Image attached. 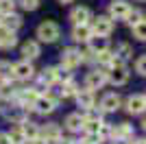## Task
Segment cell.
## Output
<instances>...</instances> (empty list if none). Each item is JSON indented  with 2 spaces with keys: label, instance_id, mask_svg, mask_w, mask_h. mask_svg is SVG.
Masks as SVG:
<instances>
[{
  "label": "cell",
  "instance_id": "obj_11",
  "mask_svg": "<svg viewBox=\"0 0 146 144\" xmlns=\"http://www.w3.org/2000/svg\"><path fill=\"white\" fill-rule=\"evenodd\" d=\"M15 44H18L15 31L7 29L5 24H0V48H13Z\"/></svg>",
  "mask_w": 146,
  "mask_h": 144
},
{
  "label": "cell",
  "instance_id": "obj_24",
  "mask_svg": "<svg viewBox=\"0 0 146 144\" xmlns=\"http://www.w3.org/2000/svg\"><path fill=\"white\" fill-rule=\"evenodd\" d=\"M13 79V66L9 61H0V81H11Z\"/></svg>",
  "mask_w": 146,
  "mask_h": 144
},
{
  "label": "cell",
  "instance_id": "obj_20",
  "mask_svg": "<svg viewBox=\"0 0 146 144\" xmlns=\"http://www.w3.org/2000/svg\"><path fill=\"white\" fill-rule=\"evenodd\" d=\"M98 63L100 66H107V68H111V66H116L118 63V59H116V55L111 53V50H103V53H98Z\"/></svg>",
  "mask_w": 146,
  "mask_h": 144
},
{
  "label": "cell",
  "instance_id": "obj_6",
  "mask_svg": "<svg viewBox=\"0 0 146 144\" xmlns=\"http://www.w3.org/2000/svg\"><path fill=\"white\" fill-rule=\"evenodd\" d=\"M35 74V68L31 61H20V63H13V79H20V81H29L31 77Z\"/></svg>",
  "mask_w": 146,
  "mask_h": 144
},
{
  "label": "cell",
  "instance_id": "obj_42",
  "mask_svg": "<svg viewBox=\"0 0 146 144\" xmlns=\"http://www.w3.org/2000/svg\"><path fill=\"white\" fill-rule=\"evenodd\" d=\"M70 144H87V142H85V140H83V142L79 140V142H70Z\"/></svg>",
  "mask_w": 146,
  "mask_h": 144
},
{
  "label": "cell",
  "instance_id": "obj_40",
  "mask_svg": "<svg viewBox=\"0 0 146 144\" xmlns=\"http://www.w3.org/2000/svg\"><path fill=\"white\" fill-rule=\"evenodd\" d=\"M57 142H59V144H70V140H61V138H59Z\"/></svg>",
  "mask_w": 146,
  "mask_h": 144
},
{
  "label": "cell",
  "instance_id": "obj_7",
  "mask_svg": "<svg viewBox=\"0 0 146 144\" xmlns=\"http://www.w3.org/2000/svg\"><path fill=\"white\" fill-rule=\"evenodd\" d=\"M105 83H107V72H103V70H92L85 77V87L92 90V92L98 90V87H103Z\"/></svg>",
  "mask_w": 146,
  "mask_h": 144
},
{
  "label": "cell",
  "instance_id": "obj_4",
  "mask_svg": "<svg viewBox=\"0 0 146 144\" xmlns=\"http://www.w3.org/2000/svg\"><path fill=\"white\" fill-rule=\"evenodd\" d=\"M131 7H129L127 0H113L109 5V18L111 20H127Z\"/></svg>",
  "mask_w": 146,
  "mask_h": 144
},
{
  "label": "cell",
  "instance_id": "obj_21",
  "mask_svg": "<svg viewBox=\"0 0 146 144\" xmlns=\"http://www.w3.org/2000/svg\"><path fill=\"white\" fill-rule=\"evenodd\" d=\"M2 24H5L7 29H11V31H18L20 26H22V18H20V15H15V13H9V15H5V18H2Z\"/></svg>",
  "mask_w": 146,
  "mask_h": 144
},
{
  "label": "cell",
  "instance_id": "obj_13",
  "mask_svg": "<svg viewBox=\"0 0 146 144\" xmlns=\"http://www.w3.org/2000/svg\"><path fill=\"white\" fill-rule=\"evenodd\" d=\"M76 103H79V107L83 109V111H87V109H92L94 105H96V98H94V92L92 90H79V94H76Z\"/></svg>",
  "mask_w": 146,
  "mask_h": 144
},
{
  "label": "cell",
  "instance_id": "obj_2",
  "mask_svg": "<svg viewBox=\"0 0 146 144\" xmlns=\"http://www.w3.org/2000/svg\"><path fill=\"white\" fill-rule=\"evenodd\" d=\"M131 77V72L124 63H116V66H111L109 72H107V81H111L113 85H124Z\"/></svg>",
  "mask_w": 146,
  "mask_h": 144
},
{
  "label": "cell",
  "instance_id": "obj_37",
  "mask_svg": "<svg viewBox=\"0 0 146 144\" xmlns=\"http://www.w3.org/2000/svg\"><path fill=\"white\" fill-rule=\"evenodd\" d=\"M24 144H48L46 140H42V138H33V140H26Z\"/></svg>",
  "mask_w": 146,
  "mask_h": 144
},
{
  "label": "cell",
  "instance_id": "obj_5",
  "mask_svg": "<svg viewBox=\"0 0 146 144\" xmlns=\"http://www.w3.org/2000/svg\"><path fill=\"white\" fill-rule=\"evenodd\" d=\"M33 107H35V111L37 114H52V111H55L57 109V101L55 98H52V96H37V101L33 103Z\"/></svg>",
  "mask_w": 146,
  "mask_h": 144
},
{
  "label": "cell",
  "instance_id": "obj_10",
  "mask_svg": "<svg viewBox=\"0 0 146 144\" xmlns=\"http://www.w3.org/2000/svg\"><path fill=\"white\" fill-rule=\"evenodd\" d=\"M120 105H122V98L116 92L105 94L103 98H100V109H103V111H116V109H120Z\"/></svg>",
  "mask_w": 146,
  "mask_h": 144
},
{
  "label": "cell",
  "instance_id": "obj_12",
  "mask_svg": "<svg viewBox=\"0 0 146 144\" xmlns=\"http://www.w3.org/2000/svg\"><path fill=\"white\" fill-rule=\"evenodd\" d=\"M92 18V11L87 9V7H76V9H72V13H70V20H72L74 26H79V24H87Z\"/></svg>",
  "mask_w": 146,
  "mask_h": 144
},
{
  "label": "cell",
  "instance_id": "obj_28",
  "mask_svg": "<svg viewBox=\"0 0 146 144\" xmlns=\"http://www.w3.org/2000/svg\"><path fill=\"white\" fill-rule=\"evenodd\" d=\"M131 55H133V50H131V46H129V44H120V46L116 48V59L120 57L122 61H127Z\"/></svg>",
  "mask_w": 146,
  "mask_h": 144
},
{
  "label": "cell",
  "instance_id": "obj_19",
  "mask_svg": "<svg viewBox=\"0 0 146 144\" xmlns=\"http://www.w3.org/2000/svg\"><path fill=\"white\" fill-rule=\"evenodd\" d=\"M44 140H46V142H57V140H59L61 138V131H59V127H57V125H46V127H44Z\"/></svg>",
  "mask_w": 146,
  "mask_h": 144
},
{
  "label": "cell",
  "instance_id": "obj_31",
  "mask_svg": "<svg viewBox=\"0 0 146 144\" xmlns=\"http://www.w3.org/2000/svg\"><path fill=\"white\" fill-rule=\"evenodd\" d=\"M13 96H15V90L7 81H2L0 83V98H13Z\"/></svg>",
  "mask_w": 146,
  "mask_h": 144
},
{
  "label": "cell",
  "instance_id": "obj_15",
  "mask_svg": "<svg viewBox=\"0 0 146 144\" xmlns=\"http://www.w3.org/2000/svg\"><path fill=\"white\" fill-rule=\"evenodd\" d=\"M92 35H94V33H92V26H87V24H79V26L72 29V39L74 42H90Z\"/></svg>",
  "mask_w": 146,
  "mask_h": 144
},
{
  "label": "cell",
  "instance_id": "obj_43",
  "mask_svg": "<svg viewBox=\"0 0 146 144\" xmlns=\"http://www.w3.org/2000/svg\"><path fill=\"white\" fill-rule=\"evenodd\" d=\"M142 127H144V131H146V118H144V120H142Z\"/></svg>",
  "mask_w": 146,
  "mask_h": 144
},
{
  "label": "cell",
  "instance_id": "obj_39",
  "mask_svg": "<svg viewBox=\"0 0 146 144\" xmlns=\"http://www.w3.org/2000/svg\"><path fill=\"white\" fill-rule=\"evenodd\" d=\"M133 144H146V138H140V140H133Z\"/></svg>",
  "mask_w": 146,
  "mask_h": 144
},
{
  "label": "cell",
  "instance_id": "obj_44",
  "mask_svg": "<svg viewBox=\"0 0 146 144\" xmlns=\"http://www.w3.org/2000/svg\"><path fill=\"white\" fill-rule=\"evenodd\" d=\"M144 103H146V94H144Z\"/></svg>",
  "mask_w": 146,
  "mask_h": 144
},
{
  "label": "cell",
  "instance_id": "obj_34",
  "mask_svg": "<svg viewBox=\"0 0 146 144\" xmlns=\"http://www.w3.org/2000/svg\"><path fill=\"white\" fill-rule=\"evenodd\" d=\"M135 72H137V74H144V77H146V55H142L140 59L135 61Z\"/></svg>",
  "mask_w": 146,
  "mask_h": 144
},
{
  "label": "cell",
  "instance_id": "obj_17",
  "mask_svg": "<svg viewBox=\"0 0 146 144\" xmlns=\"http://www.w3.org/2000/svg\"><path fill=\"white\" fill-rule=\"evenodd\" d=\"M22 55H24V59H26V61L37 59V57L42 55V50H39V44H37V42H26L24 46H22Z\"/></svg>",
  "mask_w": 146,
  "mask_h": 144
},
{
  "label": "cell",
  "instance_id": "obj_32",
  "mask_svg": "<svg viewBox=\"0 0 146 144\" xmlns=\"http://www.w3.org/2000/svg\"><path fill=\"white\" fill-rule=\"evenodd\" d=\"M98 135H100V140L111 138V135H113V127L107 125V122H103V125H100V129H98Z\"/></svg>",
  "mask_w": 146,
  "mask_h": 144
},
{
  "label": "cell",
  "instance_id": "obj_26",
  "mask_svg": "<svg viewBox=\"0 0 146 144\" xmlns=\"http://www.w3.org/2000/svg\"><path fill=\"white\" fill-rule=\"evenodd\" d=\"M57 81V68H46V70L42 72V83L44 85H50Z\"/></svg>",
  "mask_w": 146,
  "mask_h": 144
},
{
  "label": "cell",
  "instance_id": "obj_27",
  "mask_svg": "<svg viewBox=\"0 0 146 144\" xmlns=\"http://www.w3.org/2000/svg\"><path fill=\"white\" fill-rule=\"evenodd\" d=\"M142 20H144V15H142V11H137V9H131L129 11V15H127V22H129V26L133 29L135 24H140Z\"/></svg>",
  "mask_w": 146,
  "mask_h": 144
},
{
  "label": "cell",
  "instance_id": "obj_33",
  "mask_svg": "<svg viewBox=\"0 0 146 144\" xmlns=\"http://www.w3.org/2000/svg\"><path fill=\"white\" fill-rule=\"evenodd\" d=\"M57 81L68 83V81H70V70H68V68H63V66H59V68H57Z\"/></svg>",
  "mask_w": 146,
  "mask_h": 144
},
{
  "label": "cell",
  "instance_id": "obj_35",
  "mask_svg": "<svg viewBox=\"0 0 146 144\" xmlns=\"http://www.w3.org/2000/svg\"><path fill=\"white\" fill-rule=\"evenodd\" d=\"M20 5L24 7L26 11H35L37 7H39V0H20Z\"/></svg>",
  "mask_w": 146,
  "mask_h": 144
},
{
  "label": "cell",
  "instance_id": "obj_9",
  "mask_svg": "<svg viewBox=\"0 0 146 144\" xmlns=\"http://www.w3.org/2000/svg\"><path fill=\"white\" fill-rule=\"evenodd\" d=\"M81 63V53L79 50H74V48H66L63 53H61V66L68 68V70H72Z\"/></svg>",
  "mask_w": 146,
  "mask_h": 144
},
{
  "label": "cell",
  "instance_id": "obj_3",
  "mask_svg": "<svg viewBox=\"0 0 146 144\" xmlns=\"http://www.w3.org/2000/svg\"><path fill=\"white\" fill-rule=\"evenodd\" d=\"M111 31H113V22H111L109 15H98L92 24V33L94 35H100V37H107L111 35Z\"/></svg>",
  "mask_w": 146,
  "mask_h": 144
},
{
  "label": "cell",
  "instance_id": "obj_16",
  "mask_svg": "<svg viewBox=\"0 0 146 144\" xmlns=\"http://www.w3.org/2000/svg\"><path fill=\"white\" fill-rule=\"evenodd\" d=\"M90 50L94 55H98V53H103V50H109V42H107V37H100V35H94V37H90Z\"/></svg>",
  "mask_w": 146,
  "mask_h": 144
},
{
  "label": "cell",
  "instance_id": "obj_14",
  "mask_svg": "<svg viewBox=\"0 0 146 144\" xmlns=\"http://www.w3.org/2000/svg\"><path fill=\"white\" fill-rule=\"evenodd\" d=\"M113 140H131L133 138V127L129 125V122H120L118 127H113V135H111Z\"/></svg>",
  "mask_w": 146,
  "mask_h": 144
},
{
  "label": "cell",
  "instance_id": "obj_1",
  "mask_svg": "<svg viewBox=\"0 0 146 144\" xmlns=\"http://www.w3.org/2000/svg\"><path fill=\"white\" fill-rule=\"evenodd\" d=\"M61 35L59 26H57L55 22H50V20H46V22H42L39 26H37V37H39V42H46V44H52L57 42Z\"/></svg>",
  "mask_w": 146,
  "mask_h": 144
},
{
  "label": "cell",
  "instance_id": "obj_36",
  "mask_svg": "<svg viewBox=\"0 0 146 144\" xmlns=\"http://www.w3.org/2000/svg\"><path fill=\"white\" fill-rule=\"evenodd\" d=\"M85 142H87V144H100L103 140H100V135H98V133H85Z\"/></svg>",
  "mask_w": 146,
  "mask_h": 144
},
{
  "label": "cell",
  "instance_id": "obj_29",
  "mask_svg": "<svg viewBox=\"0 0 146 144\" xmlns=\"http://www.w3.org/2000/svg\"><path fill=\"white\" fill-rule=\"evenodd\" d=\"M133 35L140 39V42H146V18L142 20L140 24H135L133 26Z\"/></svg>",
  "mask_w": 146,
  "mask_h": 144
},
{
  "label": "cell",
  "instance_id": "obj_8",
  "mask_svg": "<svg viewBox=\"0 0 146 144\" xmlns=\"http://www.w3.org/2000/svg\"><path fill=\"white\" fill-rule=\"evenodd\" d=\"M127 111L133 116H140L146 111V103H144V94H131L127 98Z\"/></svg>",
  "mask_w": 146,
  "mask_h": 144
},
{
  "label": "cell",
  "instance_id": "obj_22",
  "mask_svg": "<svg viewBox=\"0 0 146 144\" xmlns=\"http://www.w3.org/2000/svg\"><path fill=\"white\" fill-rule=\"evenodd\" d=\"M22 131H24V135H26V140H33V138H39V129H37V125L35 122H22Z\"/></svg>",
  "mask_w": 146,
  "mask_h": 144
},
{
  "label": "cell",
  "instance_id": "obj_38",
  "mask_svg": "<svg viewBox=\"0 0 146 144\" xmlns=\"http://www.w3.org/2000/svg\"><path fill=\"white\" fill-rule=\"evenodd\" d=\"M0 144H11V142H9V135H7V133H0Z\"/></svg>",
  "mask_w": 146,
  "mask_h": 144
},
{
  "label": "cell",
  "instance_id": "obj_18",
  "mask_svg": "<svg viewBox=\"0 0 146 144\" xmlns=\"http://www.w3.org/2000/svg\"><path fill=\"white\" fill-rule=\"evenodd\" d=\"M66 129L68 131H81V129H83V116L81 114H70L66 118Z\"/></svg>",
  "mask_w": 146,
  "mask_h": 144
},
{
  "label": "cell",
  "instance_id": "obj_25",
  "mask_svg": "<svg viewBox=\"0 0 146 144\" xmlns=\"http://www.w3.org/2000/svg\"><path fill=\"white\" fill-rule=\"evenodd\" d=\"M76 94H79V87H76L72 81L63 83V87H61V96H63V98H74Z\"/></svg>",
  "mask_w": 146,
  "mask_h": 144
},
{
  "label": "cell",
  "instance_id": "obj_30",
  "mask_svg": "<svg viewBox=\"0 0 146 144\" xmlns=\"http://www.w3.org/2000/svg\"><path fill=\"white\" fill-rule=\"evenodd\" d=\"M13 7H15L13 0H0V18H5V15L13 13Z\"/></svg>",
  "mask_w": 146,
  "mask_h": 144
},
{
  "label": "cell",
  "instance_id": "obj_41",
  "mask_svg": "<svg viewBox=\"0 0 146 144\" xmlns=\"http://www.w3.org/2000/svg\"><path fill=\"white\" fill-rule=\"evenodd\" d=\"M61 5H68V2H72V0H59Z\"/></svg>",
  "mask_w": 146,
  "mask_h": 144
},
{
  "label": "cell",
  "instance_id": "obj_23",
  "mask_svg": "<svg viewBox=\"0 0 146 144\" xmlns=\"http://www.w3.org/2000/svg\"><path fill=\"white\" fill-rule=\"evenodd\" d=\"M7 135H9V142H11V144H24L26 142V135H24V131H22V127L11 129Z\"/></svg>",
  "mask_w": 146,
  "mask_h": 144
}]
</instances>
